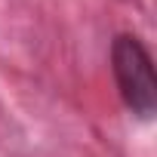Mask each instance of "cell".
<instances>
[{"mask_svg":"<svg viewBox=\"0 0 157 157\" xmlns=\"http://www.w3.org/2000/svg\"><path fill=\"white\" fill-rule=\"evenodd\" d=\"M111 74L123 105L139 117L151 120L157 111V80H154V59L142 37L117 34L111 43Z\"/></svg>","mask_w":157,"mask_h":157,"instance_id":"6da1fadb","label":"cell"}]
</instances>
